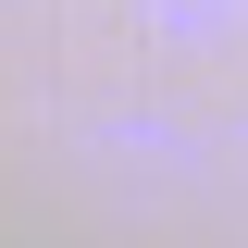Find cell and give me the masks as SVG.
<instances>
[{
    "label": "cell",
    "mask_w": 248,
    "mask_h": 248,
    "mask_svg": "<svg viewBox=\"0 0 248 248\" xmlns=\"http://www.w3.org/2000/svg\"><path fill=\"white\" fill-rule=\"evenodd\" d=\"M149 13H161L174 37H236V25H248V0H149Z\"/></svg>",
    "instance_id": "1"
}]
</instances>
